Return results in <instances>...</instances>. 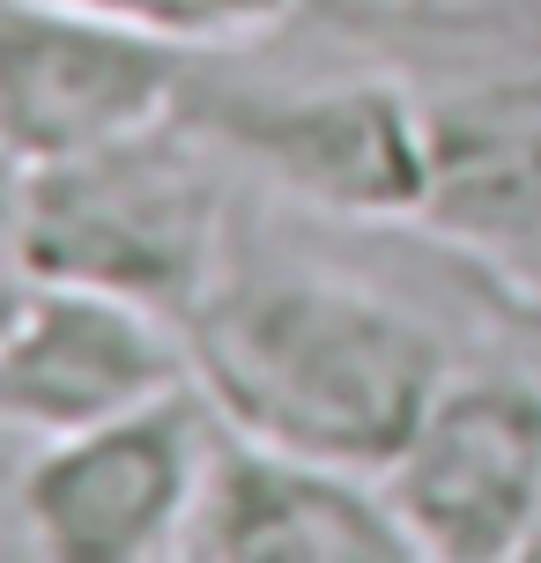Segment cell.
I'll use <instances>...</instances> for the list:
<instances>
[{"label":"cell","mask_w":541,"mask_h":563,"mask_svg":"<svg viewBox=\"0 0 541 563\" xmlns=\"http://www.w3.org/2000/svg\"><path fill=\"white\" fill-rule=\"evenodd\" d=\"M186 563H408L416 541L394 519L378 475H349L305 452L238 438L223 422L200 475L194 519L178 534Z\"/></svg>","instance_id":"ba28073f"},{"label":"cell","mask_w":541,"mask_h":563,"mask_svg":"<svg viewBox=\"0 0 541 563\" xmlns=\"http://www.w3.org/2000/svg\"><path fill=\"white\" fill-rule=\"evenodd\" d=\"M23 297H30V282L15 275V267H0V334H8V327L23 319Z\"/></svg>","instance_id":"8fae6325"},{"label":"cell","mask_w":541,"mask_h":563,"mask_svg":"<svg viewBox=\"0 0 541 563\" xmlns=\"http://www.w3.org/2000/svg\"><path fill=\"white\" fill-rule=\"evenodd\" d=\"M230 156L186 119H156L82 156L30 164L15 275L75 282L164 311L178 334L238 260L230 245Z\"/></svg>","instance_id":"7a4b0ae2"},{"label":"cell","mask_w":541,"mask_h":563,"mask_svg":"<svg viewBox=\"0 0 541 563\" xmlns=\"http://www.w3.org/2000/svg\"><path fill=\"white\" fill-rule=\"evenodd\" d=\"M23 200H30V156L0 134V267H15V230H23Z\"/></svg>","instance_id":"30bf717a"},{"label":"cell","mask_w":541,"mask_h":563,"mask_svg":"<svg viewBox=\"0 0 541 563\" xmlns=\"http://www.w3.org/2000/svg\"><path fill=\"white\" fill-rule=\"evenodd\" d=\"M178 119L216 141L230 170L267 178L342 223H423L430 208V112L394 75L342 82H223L194 59Z\"/></svg>","instance_id":"3957f363"},{"label":"cell","mask_w":541,"mask_h":563,"mask_svg":"<svg viewBox=\"0 0 541 563\" xmlns=\"http://www.w3.org/2000/svg\"><path fill=\"white\" fill-rule=\"evenodd\" d=\"M59 8H82V15H104L119 30L164 37L178 53H223V45H253L267 30H283L305 0H59Z\"/></svg>","instance_id":"9c48e42d"},{"label":"cell","mask_w":541,"mask_h":563,"mask_svg":"<svg viewBox=\"0 0 541 563\" xmlns=\"http://www.w3.org/2000/svg\"><path fill=\"white\" fill-rule=\"evenodd\" d=\"M194 59L59 0H0V134L30 164L142 134L178 112Z\"/></svg>","instance_id":"8992f818"},{"label":"cell","mask_w":541,"mask_h":563,"mask_svg":"<svg viewBox=\"0 0 541 563\" xmlns=\"http://www.w3.org/2000/svg\"><path fill=\"white\" fill-rule=\"evenodd\" d=\"M223 416L200 386L89 422L67 438H37L15 482L8 519L45 563H156L178 556L200 475L216 460Z\"/></svg>","instance_id":"277c9868"},{"label":"cell","mask_w":541,"mask_h":563,"mask_svg":"<svg viewBox=\"0 0 541 563\" xmlns=\"http://www.w3.org/2000/svg\"><path fill=\"white\" fill-rule=\"evenodd\" d=\"M194 386V356L164 311L75 289V282H30L23 319L0 334V430L67 438L89 422Z\"/></svg>","instance_id":"52a82bcc"},{"label":"cell","mask_w":541,"mask_h":563,"mask_svg":"<svg viewBox=\"0 0 541 563\" xmlns=\"http://www.w3.org/2000/svg\"><path fill=\"white\" fill-rule=\"evenodd\" d=\"M194 386L238 438L386 475L453 378L423 311L312 260H230L186 319Z\"/></svg>","instance_id":"6da1fadb"},{"label":"cell","mask_w":541,"mask_h":563,"mask_svg":"<svg viewBox=\"0 0 541 563\" xmlns=\"http://www.w3.org/2000/svg\"><path fill=\"white\" fill-rule=\"evenodd\" d=\"M378 489L416 556H527V541L541 534V378L505 364L453 371Z\"/></svg>","instance_id":"5b68a950"}]
</instances>
